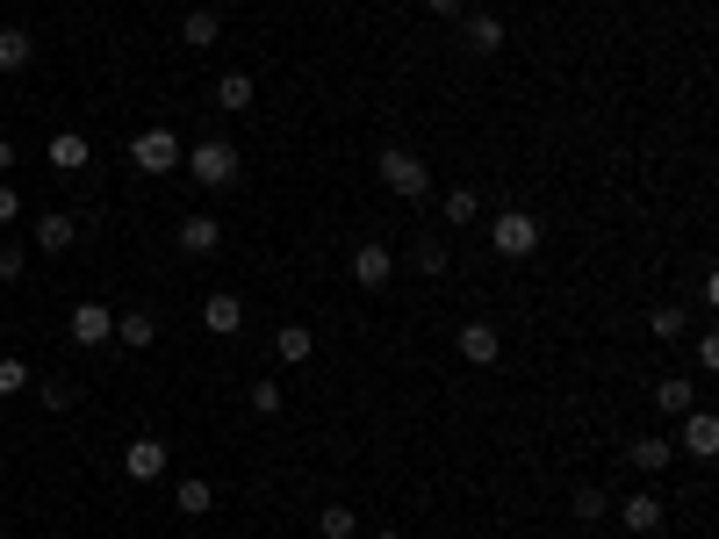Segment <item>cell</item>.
<instances>
[{
    "label": "cell",
    "mask_w": 719,
    "mask_h": 539,
    "mask_svg": "<svg viewBox=\"0 0 719 539\" xmlns=\"http://www.w3.org/2000/svg\"><path fill=\"white\" fill-rule=\"evenodd\" d=\"M0 280H22V244H0Z\"/></svg>",
    "instance_id": "cell-32"
},
{
    "label": "cell",
    "mask_w": 719,
    "mask_h": 539,
    "mask_svg": "<svg viewBox=\"0 0 719 539\" xmlns=\"http://www.w3.org/2000/svg\"><path fill=\"white\" fill-rule=\"evenodd\" d=\"M353 280H360V288H389V280H396V252L381 238L353 244Z\"/></svg>",
    "instance_id": "cell-7"
},
{
    "label": "cell",
    "mask_w": 719,
    "mask_h": 539,
    "mask_svg": "<svg viewBox=\"0 0 719 539\" xmlns=\"http://www.w3.org/2000/svg\"><path fill=\"white\" fill-rule=\"evenodd\" d=\"M417 266H425V274H439V266H446V252H439V238H417Z\"/></svg>",
    "instance_id": "cell-31"
},
{
    "label": "cell",
    "mask_w": 719,
    "mask_h": 539,
    "mask_svg": "<svg viewBox=\"0 0 719 539\" xmlns=\"http://www.w3.org/2000/svg\"><path fill=\"white\" fill-rule=\"evenodd\" d=\"M216 244H223V224H216V216H180V252H188V260H209Z\"/></svg>",
    "instance_id": "cell-14"
},
{
    "label": "cell",
    "mask_w": 719,
    "mask_h": 539,
    "mask_svg": "<svg viewBox=\"0 0 719 539\" xmlns=\"http://www.w3.org/2000/svg\"><path fill=\"white\" fill-rule=\"evenodd\" d=\"M36 58V36L30 29H0V72H22Z\"/></svg>",
    "instance_id": "cell-23"
},
{
    "label": "cell",
    "mask_w": 719,
    "mask_h": 539,
    "mask_svg": "<svg viewBox=\"0 0 719 539\" xmlns=\"http://www.w3.org/2000/svg\"><path fill=\"white\" fill-rule=\"evenodd\" d=\"M22 388H30V360L0 352V396H22Z\"/></svg>",
    "instance_id": "cell-27"
},
{
    "label": "cell",
    "mask_w": 719,
    "mask_h": 539,
    "mask_svg": "<svg viewBox=\"0 0 719 539\" xmlns=\"http://www.w3.org/2000/svg\"><path fill=\"white\" fill-rule=\"evenodd\" d=\"M72 244H80V216H58V209H44L36 216V252H72Z\"/></svg>",
    "instance_id": "cell-12"
},
{
    "label": "cell",
    "mask_w": 719,
    "mask_h": 539,
    "mask_svg": "<svg viewBox=\"0 0 719 539\" xmlns=\"http://www.w3.org/2000/svg\"><path fill=\"white\" fill-rule=\"evenodd\" d=\"M375 539H403V532H375Z\"/></svg>",
    "instance_id": "cell-36"
},
{
    "label": "cell",
    "mask_w": 719,
    "mask_h": 539,
    "mask_svg": "<svg viewBox=\"0 0 719 539\" xmlns=\"http://www.w3.org/2000/svg\"><path fill=\"white\" fill-rule=\"evenodd\" d=\"M482 216V202H475V188H453L446 194V230H468Z\"/></svg>",
    "instance_id": "cell-25"
},
{
    "label": "cell",
    "mask_w": 719,
    "mask_h": 539,
    "mask_svg": "<svg viewBox=\"0 0 719 539\" xmlns=\"http://www.w3.org/2000/svg\"><path fill=\"white\" fill-rule=\"evenodd\" d=\"M655 410H662V418H684V410H698V388L669 374V382H655Z\"/></svg>",
    "instance_id": "cell-19"
},
{
    "label": "cell",
    "mask_w": 719,
    "mask_h": 539,
    "mask_svg": "<svg viewBox=\"0 0 719 539\" xmlns=\"http://www.w3.org/2000/svg\"><path fill=\"white\" fill-rule=\"evenodd\" d=\"M173 511H188V518H209V511H216V489H209L202 475H188V482L173 489Z\"/></svg>",
    "instance_id": "cell-20"
},
{
    "label": "cell",
    "mask_w": 719,
    "mask_h": 539,
    "mask_svg": "<svg viewBox=\"0 0 719 539\" xmlns=\"http://www.w3.org/2000/svg\"><path fill=\"white\" fill-rule=\"evenodd\" d=\"M684 331H691V324H684V310H676V302H662V310L648 316V338H662V346H676Z\"/></svg>",
    "instance_id": "cell-26"
},
{
    "label": "cell",
    "mask_w": 719,
    "mask_h": 539,
    "mask_svg": "<svg viewBox=\"0 0 719 539\" xmlns=\"http://www.w3.org/2000/svg\"><path fill=\"white\" fill-rule=\"evenodd\" d=\"M216 36H223V15H216V8H195V15L180 22V44H188V51H209Z\"/></svg>",
    "instance_id": "cell-17"
},
{
    "label": "cell",
    "mask_w": 719,
    "mask_h": 539,
    "mask_svg": "<svg viewBox=\"0 0 719 539\" xmlns=\"http://www.w3.org/2000/svg\"><path fill=\"white\" fill-rule=\"evenodd\" d=\"M108 338H116V310L80 302V310H72V346H108Z\"/></svg>",
    "instance_id": "cell-10"
},
{
    "label": "cell",
    "mask_w": 719,
    "mask_h": 539,
    "mask_svg": "<svg viewBox=\"0 0 719 539\" xmlns=\"http://www.w3.org/2000/svg\"><path fill=\"white\" fill-rule=\"evenodd\" d=\"M281 403H288L281 382H252V410H259V418H281Z\"/></svg>",
    "instance_id": "cell-29"
},
{
    "label": "cell",
    "mask_w": 719,
    "mask_h": 539,
    "mask_svg": "<svg viewBox=\"0 0 719 539\" xmlns=\"http://www.w3.org/2000/svg\"><path fill=\"white\" fill-rule=\"evenodd\" d=\"M180 158H188V144L173 137L166 122H158V130H138V137H130V166H138V173H180Z\"/></svg>",
    "instance_id": "cell-1"
},
{
    "label": "cell",
    "mask_w": 719,
    "mask_h": 539,
    "mask_svg": "<svg viewBox=\"0 0 719 539\" xmlns=\"http://www.w3.org/2000/svg\"><path fill=\"white\" fill-rule=\"evenodd\" d=\"M274 352H281L288 367H303L309 352H317V338H309V324H281V331H274Z\"/></svg>",
    "instance_id": "cell-21"
},
{
    "label": "cell",
    "mask_w": 719,
    "mask_h": 539,
    "mask_svg": "<svg viewBox=\"0 0 719 539\" xmlns=\"http://www.w3.org/2000/svg\"><path fill=\"white\" fill-rule=\"evenodd\" d=\"M202 324L216 331V338H238V331H245V302L231 296V288H216V296L202 302Z\"/></svg>",
    "instance_id": "cell-13"
},
{
    "label": "cell",
    "mask_w": 719,
    "mask_h": 539,
    "mask_svg": "<svg viewBox=\"0 0 719 539\" xmlns=\"http://www.w3.org/2000/svg\"><path fill=\"white\" fill-rule=\"evenodd\" d=\"M317 532H325V539H353L360 532L353 504H325V511H317Z\"/></svg>",
    "instance_id": "cell-24"
},
{
    "label": "cell",
    "mask_w": 719,
    "mask_h": 539,
    "mask_svg": "<svg viewBox=\"0 0 719 539\" xmlns=\"http://www.w3.org/2000/svg\"><path fill=\"white\" fill-rule=\"evenodd\" d=\"M72 403H80V388H72V382H58V374H51V382H44V410H72Z\"/></svg>",
    "instance_id": "cell-30"
},
{
    "label": "cell",
    "mask_w": 719,
    "mask_h": 539,
    "mask_svg": "<svg viewBox=\"0 0 719 539\" xmlns=\"http://www.w3.org/2000/svg\"><path fill=\"white\" fill-rule=\"evenodd\" d=\"M490 244H497V260H532L540 252V216H526V209L490 216Z\"/></svg>",
    "instance_id": "cell-3"
},
{
    "label": "cell",
    "mask_w": 719,
    "mask_h": 539,
    "mask_svg": "<svg viewBox=\"0 0 719 539\" xmlns=\"http://www.w3.org/2000/svg\"><path fill=\"white\" fill-rule=\"evenodd\" d=\"M676 446H684L691 460H712L719 453V418L712 410H684V439H676Z\"/></svg>",
    "instance_id": "cell-11"
},
{
    "label": "cell",
    "mask_w": 719,
    "mask_h": 539,
    "mask_svg": "<svg viewBox=\"0 0 719 539\" xmlns=\"http://www.w3.org/2000/svg\"><path fill=\"white\" fill-rule=\"evenodd\" d=\"M461 44H468L475 58H497V51H504V15H490V8L461 15Z\"/></svg>",
    "instance_id": "cell-8"
},
{
    "label": "cell",
    "mask_w": 719,
    "mask_h": 539,
    "mask_svg": "<svg viewBox=\"0 0 719 539\" xmlns=\"http://www.w3.org/2000/svg\"><path fill=\"white\" fill-rule=\"evenodd\" d=\"M116 346H130V352H152V346H158V324H152L144 310L116 316Z\"/></svg>",
    "instance_id": "cell-16"
},
{
    "label": "cell",
    "mask_w": 719,
    "mask_h": 539,
    "mask_svg": "<svg viewBox=\"0 0 719 539\" xmlns=\"http://www.w3.org/2000/svg\"><path fill=\"white\" fill-rule=\"evenodd\" d=\"M662 496H655V489H634V496H618V525H626V532L634 539H648V532H662Z\"/></svg>",
    "instance_id": "cell-6"
},
{
    "label": "cell",
    "mask_w": 719,
    "mask_h": 539,
    "mask_svg": "<svg viewBox=\"0 0 719 539\" xmlns=\"http://www.w3.org/2000/svg\"><path fill=\"white\" fill-rule=\"evenodd\" d=\"M461 360L468 367H497L504 360V331L497 324H461Z\"/></svg>",
    "instance_id": "cell-9"
},
{
    "label": "cell",
    "mask_w": 719,
    "mask_h": 539,
    "mask_svg": "<svg viewBox=\"0 0 719 539\" xmlns=\"http://www.w3.org/2000/svg\"><path fill=\"white\" fill-rule=\"evenodd\" d=\"M0 108H8V101H0Z\"/></svg>",
    "instance_id": "cell-37"
},
{
    "label": "cell",
    "mask_w": 719,
    "mask_h": 539,
    "mask_svg": "<svg viewBox=\"0 0 719 539\" xmlns=\"http://www.w3.org/2000/svg\"><path fill=\"white\" fill-rule=\"evenodd\" d=\"M626 460H634L640 475H662L669 460H676V446H669V439H655V432H648V439H634V446H626Z\"/></svg>",
    "instance_id": "cell-18"
},
{
    "label": "cell",
    "mask_w": 719,
    "mask_h": 539,
    "mask_svg": "<svg viewBox=\"0 0 719 539\" xmlns=\"http://www.w3.org/2000/svg\"><path fill=\"white\" fill-rule=\"evenodd\" d=\"M0 539H8V532H0Z\"/></svg>",
    "instance_id": "cell-38"
},
{
    "label": "cell",
    "mask_w": 719,
    "mask_h": 539,
    "mask_svg": "<svg viewBox=\"0 0 719 539\" xmlns=\"http://www.w3.org/2000/svg\"><path fill=\"white\" fill-rule=\"evenodd\" d=\"M425 8H432V15H446V22H461V15H468V0H425Z\"/></svg>",
    "instance_id": "cell-33"
},
{
    "label": "cell",
    "mask_w": 719,
    "mask_h": 539,
    "mask_svg": "<svg viewBox=\"0 0 719 539\" xmlns=\"http://www.w3.org/2000/svg\"><path fill=\"white\" fill-rule=\"evenodd\" d=\"M15 216H22V194H15V188H0V224H15Z\"/></svg>",
    "instance_id": "cell-34"
},
{
    "label": "cell",
    "mask_w": 719,
    "mask_h": 539,
    "mask_svg": "<svg viewBox=\"0 0 719 539\" xmlns=\"http://www.w3.org/2000/svg\"><path fill=\"white\" fill-rule=\"evenodd\" d=\"M216 108H223V116H245V108H252V80H245V72H223V80H216Z\"/></svg>",
    "instance_id": "cell-22"
},
{
    "label": "cell",
    "mask_w": 719,
    "mask_h": 539,
    "mask_svg": "<svg viewBox=\"0 0 719 539\" xmlns=\"http://www.w3.org/2000/svg\"><path fill=\"white\" fill-rule=\"evenodd\" d=\"M44 158H51L58 173H80V166H86L94 152H86V137H80V130H58V137L44 144Z\"/></svg>",
    "instance_id": "cell-15"
},
{
    "label": "cell",
    "mask_w": 719,
    "mask_h": 539,
    "mask_svg": "<svg viewBox=\"0 0 719 539\" xmlns=\"http://www.w3.org/2000/svg\"><path fill=\"white\" fill-rule=\"evenodd\" d=\"M166 460H173L166 439H130V446H122V475H130V482H158Z\"/></svg>",
    "instance_id": "cell-5"
},
{
    "label": "cell",
    "mask_w": 719,
    "mask_h": 539,
    "mask_svg": "<svg viewBox=\"0 0 719 539\" xmlns=\"http://www.w3.org/2000/svg\"><path fill=\"white\" fill-rule=\"evenodd\" d=\"M8 166H15V144H8V137H0V173H8Z\"/></svg>",
    "instance_id": "cell-35"
},
{
    "label": "cell",
    "mask_w": 719,
    "mask_h": 539,
    "mask_svg": "<svg viewBox=\"0 0 719 539\" xmlns=\"http://www.w3.org/2000/svg\"><path fill=\"white\" fill-rule=\"evenodd\" d=\"M568 511L590 525V518H604V511H612V496H604V489H576V504H568Z\"/></svg>",
    "instance_id": "cell-28"
},
{
    "label": "cell",
    "mask_w": 719,
    "mask_h": 539,
    "mask_svg": "<svg viewBox=\"0 0 719 539\" xmlns=\"http://www.w3.org/2000/svg\"><path fill=\"white\" fill-rule=\"evenodd\" d=\"M375 173H381V188H389L396 202H425V194H432V166L417 152H381Z\"/></svg>",
    "instance_id": "cell-2"
},
{
    "label": "cell",
    "mask_w": 719,
    "mask_h": 539,
    "mask_svg": "<svg viewBox=\"0 0 719 539\" xmlns=\"http://www.w3.org/2000/svg\"><path fill=\"white\" fill-rule=\"evenodd\" d=\"M180 166H188L202 188H231V180H238V144H231V137H209V144H195Z\"/></svg>",
    "instance_id": "cell-4"
}]
</instances>
